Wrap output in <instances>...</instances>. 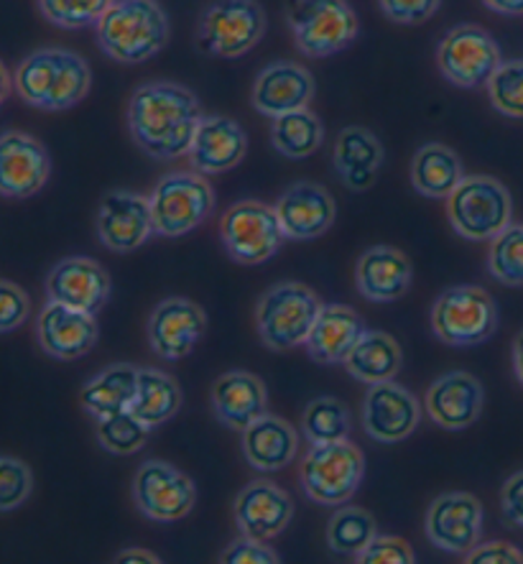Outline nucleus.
Wrapping results in <instances>:
<instances>
[{
	"mask_svg": "<svg viewBox=\"0 0 523 564\" xmlns=\"http://www.w3.org/2000/svg\"><path fill=\"white\" fill-rule=\"evenodd\" d=\"M248 154L246 128L228 116H205L189 149V166L213 176L236 169Z\"/></svg>",
	"mask_w": 523,
	"mask_h": 564,
	"instance_id": "a878e982",
	"label": "nucleus"
},
{
	"mask_svg": "<svg viewBox=\"0 0 523 564\" xmlns=\"http://www.w3.org/2000/svg\"><path fill=\"white\" fill-rule=\"evenodd\" d=\"M468 564H523V552L511 542L478 544L462 557Z\"/></svg>",
	"mask_w": 523,
	"mask_h": 564,
	"instance_id": "de8ad7c7",
	"label": "nucleus"
},
{
	"mask_svg": "<svg viewBox=\"0 0 523 564\" xmlns=\"http://www.w3.org/2000/svg\"><path fill=\"white\" fill-rule=\"evenodd\" d=\"M52 176L50 151L34 135L6 131L0 135V192L6 199H29Z\"/></svg>",
	"mask_w": 523,
	"mask_h": 564,
	"instance_id": "a211bd4d",
	"label": "nucleus"
},
{
	"mask_svg": "<svg viewBox=\"0 0 523 564\" xmlns=\"http://www.w3.org/2000/svg\"><path fill=\"white\" fill-rule=\"evenodd\" d=\"M366 333V319L348 304H325L304 348L319 366H345Z\"/></svg>",
	"mask_w": 523,
	"mask_h": 564,
	"instance_id": "cd10ccee",
	"label": "nucleus"
},
{
	"mask_svg": "<svg viewBox=\"0 0 523 564\" xmlns=\"http://www.w3.org/2000/svg\"><path fill=\"white\" fill-rule=\"evenodd\" d=\"M116 562H133V564H161V557L149 550H139V546H131V550H123L116 557Z\"/></svg>",
	"mask_w": 523,
	"mask_h": 564,
	"instance_id": "3c124183",
	"label": "nucleus"
},
{
	"mask_svg": "<svg viewBox=\"0 0 523 564\" xmlns=\"http://www.w3.org/2000/svg\"><path fill=\"white\" fill-rule=\"evenodd\" d=\"M273 207H276L286 240H294V243L322 238L327 230H333L337 217L335 197L322 184L307 180L288 184Z\"/></svg>",
	"mask_w": 523,
	"mask_h": 564,
	"instance_id": "412c9836",
	"label": "nucleus"
},
{
	"mask_svg": "<svg viewBox=\"0 0 523 564\" xmlns=\"http://www.w3.org/2000/svg\"><path fill=\"white\" fill-rule=\"evenodd\" d=\"M243 434V455L246 463L259 473H279L292 465L299 455V437L286 419L263 414L259 422H253Z\"/></svg>",
	"mask_w": 523,
	"mask_h": 564,
	"instance_id": "c756f323",
	"label": "nucleus"
},
{
	"mask_svg": "<svg viewBox=\"0 0 523 564\" xmlns=\"http://www.w3.org/2000/svg\"><path fill=\"white\" fill-rule=\"evenodd\" d=\"M414 284L412 261L393 246H373L358 258L356 286L363 300L393 304L404 300Z\"/></svg>",
	"mask_w": 523,
	"mask_h": 564,
	"instance_id": "bb28decb",
	"label": "nucleus"
},
{
	"mask_svg": "<svg viewBox=\"0 0 523 564\" xmlns=\"http://www.w3.org/2000/svg\"><path fill=\"white\" fill-rule=\"evenodd\" d=\"M401 366H404V350H401L396 337L383 333V329H368L360 337L356 350L350 352V358L345 360L348 373L366 386L393 381Z\"/></svg>",
	"mask_w": 523,
	"mask_h": 564,
	"instance_id": "2f4dec72",
	"label": "nucleus"
},
{
	"mask_svg": "<svg viewBox=\"0 0 523 564\" xmlns=\"http://www.w3.org/2000/svg\"><path fill=\"white\" fill-rule=\"evenodd\" d=\"M503 521L513 529H523V470L505 478L501 488Z\"/></svg>",
	"mask_w": 523,
	"mask_h": 564,
	"instance_id": "09e8293b",
	"label": "nucleus"
},
{
	"mask_svg": "<svg viewBox=\"0 0 523 564\" xmlns=\"http://www.w3.org/2000/svg\"><path fill=\"white\" fill-rule=\"evenodd\" d=\"M422 404L406 386L385 381L368 386L363 399V426L368 437L381 445H396L412 437L422 424Z\"/></svg>",
	"mask_w": 523,
	"mask_h": 564,
	"instance_id": "f3484780",
	"label": "nucleus"
},
{
	"mask_svg": "<svg viewBox=\"0 0 523 564\" xmlns=\"http://www.w3.org/2000/svg\"><path fill=\"white\" fill-rule=\"evenodd\" d=\"M141 368L133 362H110L83 386L79 401L95 422L102 416L131 411L139 393Z\"/></svg>",
	"mask_w": 523,
	"mask_h": 564,
	"instance_id": "7c9ffc66",
	"label": "nucleus"
},
{
	"mask_svg": "<svg viewBox=\"0 0 523 564\" xmlns=\"http://www.w3.org/2000/svg\"><path fill=\"white\" fill-rule=\"evenodd\" d=\"M15 95L36 110H72L87 98L92 87V72L85 56L62 46L23 56L13 72Z\"/></svg>",
	"mask_w": 523,
	"mask_h": 564,
	"instance_id": "f03ea898",
	"label": "nucleus"
},
{
	"mask_svg": "<svg viewBox=\"0 0 523 564\" xmlns=\"http://www.w3.org/2000/svg\"><path fill=\"white\" fill-rule=\"evenodd\" d=\"M325 141V126L317 112L309 108L286 112V116L273 118L271 126V147L276 149V154L302 161L312 154H317Z\"/></svg>",
	"mask_w": 523,
	"mask_h": 564,
	"instance_id": "f704fd0d",
	"label": "nucleus"
},
{
	"mask_svg": "<svg viewBox=\"0 0 523 564\" xmlns=\"http://www.w3.org/2000/svg\"><path fill=\"white\" fill-rule=\"evenodd\" d=\"M95 230L102 248L112 253H133L156 236L149 197L133 189H110L100 199Z\"/></svg>",
	"mask_w": 523,
	"mask_h": 564,
	"instance_id": "2eb2a0df",
	"label": "nucleus"
},
{
	"mask_svg": "<svg viewBox=\"0 0 523 564\" xmlns=\"http://www.w3.org/2000/svg\"><path fill=\"white\" fill-rule=\"evenodd\" d=\"M34 490L31 467L13 455L0 457V511L11 513L29 501Z\"/></svg>",
	"mask_w": 523,
	"mask_h": 564,
	"instance_id": "79ce46f5",
	"label": "nucleus"
},
{
	"mask_svg": "<svg viewBox=\"0 0 523 564\" xmlns=\"http://www.w3.org/2000/svg\"><path fill=\"white\" fill-rule=\"evenodd\" d=\"M462 180V159L445 143H424L414 154L412 184L422 197L447 199Z\"/></svg>",
	"mask_w": 523,
	"mask_h": 564,
	"instance_id": "473e14b6",
	"label": "nucleus"
},
{
	"mask_svg": "<svg viewBox=\"0 0 523 564\" xmlns=\"http://www.w3.org/2000/svg\"><path fill=\"white\" fill-rule=\"evenodd\" d=\"M238 531L246 536L271 542L284 534L294 519V501L284 488L273 480H251L240 490L236 503H232Z\"/></svg>",
	"mask_w": 523,
	"mask_h": 564,
	"instance_id": "5701e85b",
	"label": "nucleus"
},
{
	"mask_svg": "<svg viewBox=\"0 0 523 564\" xmlns=\"http://www.w3.org/2000/svg\"><path fill=\"white\" fill-rule=\"evenodd\" d=\"M182 404L184 397L174 376L164 373L161 368H141L139 393H135L131 411L149 430L172 422L179 414Z\"/></svg>",
	"mask_w": 523,
	"mask_h": 564,
	"instance_id": "72a5a7b5",
	"label": "nucleus"
},
{
	"mask_svg": "<svg viewBox=\"0 0 523 564\" xmlns=\"http://www.w3.org/2000/svg\"><path fill=\"white\" fill-rule=\"evenodd\" d=\"M156 236L182 238L205 225L215 213V189L205 174L172 172L154 184L149 195Z\"/></svg>",
	"mask_w": 523,
	"mask_h": 564,
	"instance_id": "9d476101",
	"label": "nucleus"
},
{
	"mask_svg": "<svg viewBox=\"0 0 523 564\" xmlns=\"http://www.w3.org/2000/svg\"><path fill=\"white\" fill-rule=\"evenodd\" d=\"M488 273L498 284L523 289V223H511L501 236L490 240Z\"/></svg>",
	"mask_w": 523,
	"mask_h": 564,
	"instance_id": "4c0bfd02",
	"label": "nucleus"
},
{
	"mask_svg": "<svg viewBox=\"0 0 523 564\" xmlns=\"http://www.w3.org/2000/svg\"><path fill=\"white\" fill-rule=\"evenodd\" d=\"M325 302L302 281H279L255 304V333L271 352H288L307 343Z\"/></svg>",
	"mask_w": 523,
	"mask_h": 564,
	"instance_id": "20e7f679",
	"label": "nucleus"
},
{
	"mask_svg": "<svg viewBox=\"0 0 523 564\" xmlns=\"http://www.w3.org/2000/svg\"><path fill=\"white\" fill-rule=\"evenodd\" d=\"M352 419L348 406L335 397L312 399L302 414V437L309 445H327V442L350 440Z\"/></svg>",
	"mask_w": 523,
	"mask_h": 564,
	"instance_id": "e433bc0d",
	"label": "nucleus"
},
{
	"mask_svg": "<svg viewBox=\"0 0 523 564\" xmlns=\"http://www.w3.org/2000/svg\"><path fill=\"white\" fill-rule=\"evenodd\" d=\"M385 19L399 26H418L439 11L442 0H378Z\"/></svg>",
	"mask_w": 523,
	"mask_h": 564,
	"instance_id": "49530a36",
	"label": "nucleus"
},
{
	"mask_svg": "<svg viewBox=\"0 0 523 564\" xmlns=\"http://www.w3.org/2000/svg\"><path fill=\"white\" fill-rule=\"evenodd\" d=\"M378 534L373 513L360 506L345 503L333 513L327 523V546L340 557H358Z\"/></svg>",
	"mask_w": 523,
	"mask_h": 564,
	"instance_id": "c9c22d12",
	"label": "nucleus"
},
{
	"mask_svg": "<svg viewBox=\"0 0 523 564\" xmlns=\"http://www.w3.org/2000/svg\"><path fill=\"white\" fill-rule=\"evenodd\" d=\"M317 93L314 77L299 62H271L259 72L253 83V108L265 118H281L286 112L309 108Z\"/></svg>",
	"mask_w": 523,
	"mask_h": 564,
	"instance_id": "b1692460",
	"label": "nucleus"
},
{
	"mask_svg": "<svg viewBox=\"0 0 523 564\" xmlns=\"http://www.w3.org/2000/svg\"><path fill=\"white\" fill-rule=\"evenodd\" d=\"M112 281L105 265L87 256H69L52 265L46 276V296L50 302L98 314L110 302Z\"/></svg>",
	"mask_w": 523,
	"mask_h": 564,
	"instance_id": "aec40b11",
	"label": "nucleus"
},
{
	"mask_svg": "<svg viewBox=\"0 0 523 564\" xmlns=\"http://www.w3.org/2000/svg\"><path fill=\"white\" fill-rule=\"evenodd\" d=\"M151 430L133 411L98 419V445L110 455H135L149 445Z\"/></svg>",
	"mask_w": 523,
	"mask_h": 564,
	"instance_id": "58836bf2",
	"label": "nucleus"
},
{
	"mask_svg": "<svg viewBox=\"0 0 523 564\" xmlns=\"http://www.w3.org/2000/svg\"><path fill=\"white\" fill-rule=\"evenodd\" d=\"M203 118L205 112L197 95L168 79L135 87L126 110L133 143L154 161L187 156Z\"/></svg>",
	"mask_w": 523,
	"mask_h": 564,
	"instance_id": "f257e3e1",
	"label": "nucleus"
},
{
	"mask_svg": "<svg viewBox=\"0 0 523 564\" xmlns=\"http://www.w3.org/2000/svg\"><path fill=\"white\" fill-rule=\"evenodd\" d=\"M213 414L232 432H246L263 414H269V391L259 376L248 370H228L209 391Z\"/></svg>",
	"mask_w": 523,
	"mask_h": 564,
	"instance_id": "393cba45",
	"label": "nucleus"
},
{
	"mask_svg": "<svg viewBox=\"0 0 523 564\" xmlns=\"http://www.w3.org/2000/svg\"><path fill=\"white\" fill-rule=\"evenodd\" d=\"M358 564H414V550L406 539L391 534H375L363 552L356 557Z\"/></svg>",
	"mask_w": 523,
	"mask_h": 564,
	"instance_id": "37998d69",
	"label": "nucleus"
},
{
	"mask_svg": "<svg viewBox=\"0 0 523 564\" xmlns=\"http://www.w3.org/2000/svg\"><path fill=\"white\" fill-rule=\"evenodd\" d=\"M366 475V457L350 440L312 445L299 463V486L309 501L340 509L358 494Z\"/></svg>",
	"mask_w": 523,
	"mask_h": 564,
	"instance_id": "0eeeda50",
	"label": "nucleus"
},
{
	"mask_svg": "<svg viewBox=\"0 0 523 564\" xmlns=\"http://www.w3.org/2000/svg\"><path fill=\"white\" fill-rule=\"evenodd\" d=\"M207 333V314L197 302L168 296L149 314L146 337L161 360L176 362L195 352Z\"/></svg>",
	"mask_w": 523,
	"mask_h": 564,
	"instance_id": "dca6fc26",
	"label": "nucleus"
},
{
	"mask_svg": "<svg viewBox=\"0 0 523 564\" xmlns=\"http://www.w3.org/2000/svg\"><path fill=\"white\" fill-rule=\"evenodd\" d=\"M429 419L447 432H462L478 422L486 409V389L468 370H449L429 386L424 397Z\"/></svg>",
	"mask_w": 523,
	"mask_h": 564,
	"instance_id": "4be33fe9",
	"label": "nucleus"
},
{
	"mask_svg": "<svg viewBox=\"0 0 523 564\" xmlns=\"http://www.w3.org/2000/svg\"><path fill=\"white\" fill-rule=\"evenodd\" d=\"M486 527V509L472 494L449 490L429 503L424 519V534L439 552L465 557L480 544Z\"/></svg>",
	"mask_w": 523,
	"mask_h": 564,
	"instance_id": "4468645a",
	"label": "nucleus"
},
{
	"mask_svg": "<svg viewBox=\"0 0 523 564\" xmlns=\"http://www.w3.org/2000/svg\"><path fill=\"white\" fill-rule=\"evenodd\" d=\"M131 496L143 519L174 523L195 509L197 486L187 473L172 463L143 460L133 475Z\"/></svg>",
	"mask_w": 523,
	"mask_h": 564,
	"instance_id": "ddd939ff",
	"label": "nucleus"
},
{
	"mask_svg": "<svg viewBox=\"0 0 523 564\" xmlns=\"http://www.w3.org/2000/svg\"><path fill=\"white\" fill-rule=\"evenodd\" d=\"M95 34L105 56L135 67L164 52L172 23L159 0H112L95 26Z\"/></svg>",
	"mask_w": 523,
	"mask_h": 564,
	"instance_id": "7ed1b4c3",
	"label": "nucleus"
},
{
	"mask_svg": "<svg viewBox=\"0 0 523 564\" xmlns=\"http://www.w3.org/2000/svg\"><path fill=\"white\" fill-rule=\"evenodd\" d=\"M39 13L44 15L52 26L77 31L87 26H98L105 11L112 0H36Z\"/></svg>",
	"mask_w": 523,
	"mask_h": 564,
	"instance_id": "ea45409f",
	"label": "nucleus"
},
{
	"mask_svg": "<svg viewBox=\"0 0 523 564\" xmlns=\"http://www.w3.org/2000/svg\"><path fill=\"white\" fill-rule=\"evenodd\" d=\"M488 98L490 105L505 118L523 120V56L521 59L501 62L495 75L490 77Z\"/></svg>",
	"mask_w": 523,
	"mask_h": 564,
	"instance_id": "a19ab883",
	"label": "nucleus"
},
{
	"mask_svg": "<svg viewBox=\"0 0 523 564\" xmlns=\"http://www.w3.org/2000/svg\"><path fill=\"white\" fill-rule=\"evenodd\" d=\"M36 340L50 358L72 362L92 352L100 340V327L90 312L46 302L36 319Z\"/></svg>",
	"mask_w": 523,
	"mask_h": 564,
	"instance_id": "6ab92c4d",
	"label": "nucleus"
},
{
	"mask_svg": "<svg viewBox=\"0 0 523 564\" xmlns=\"http://www.w3.org/2000/svg\"><path fill=\"white\" fill-rule=\"evenodd\" d=\"M31 314V300L19 284L3 279L0 281V333L11 335L19 329Z\"/></svg>",
	"mask_w": 523,
	"mask_h": 564,
	"instance_id": "c03bdc74",
	"label": "nucleus"
},
{
	"mask_svg": "<svg viewBox=\"0 0 523 564\" xmlns=\"http://www.w3.org/2000/svg\"><path fill=\"white\" fill-rule=\"evenodd\" d=\"M501 62V46L478 23H457L442 36L437 46L442 77L460 90L486 87Z\"/></svg>",
	"mask_w": 523,
	"mask_h": 564,
	"instance_id": "f8f14e48",
	"label": "nucleus"
},
{
	"mask_svg": "<svg viewBox=\"0 0 523 564\" xmlns=\"http://www.w3.org/2000/svg\"><path fill=\"white\" fill-rule=\"evenodd\" d=\"M447 220L470 243H490L513 223V197L495 176H465L447 197Z\"/></svg>",
	"mask_w": 523,
	"mask_h": 564,
	"instance_id": "423d86ee",
	"label": "nucleus"
},
{
	"mask_svg": "<svg viewBox=\"0 0 523 564\" xmlns=\"http://www.w3.org/2000/svg\"><path fill=\"white\" fill-rule=\"evenodd\" d=\"M385 161L383 143L363 126H348L337 135L333 164L340 182L350 192H366L375 184Z\"/></svg>",
	"mask_w": 523,
	"mask_h": 564,
	"instance_id": "c85d7f7f",
	"label": "nucleus"
},
{
	"mask_svg": "<svg viewBox=\"0 0 523 564\" xmlns=\"http://www.w3.org/2000/svg\"><path fill=\"white\" fill-rule=\"evenodd\" d=\"M488 11L498 15H505V19H519L523 15V0H480Z\"/></svg>",
	"mask_w": 523,
	"mask_h": 564,
	"instance_id": "8fccbe9b",
	"label": "nucleus"
},
{
	"mask_svg": "<svg viewBox=\"0 0 523 564\" xmlns=\"http://www.w3.org/2000/svg\"><path fill=\"white\" fill-rule=\"evenodd\" d=\"M498 329V304L482 286H449L432 304V333L449 348H475Z\"/></svg>",
	"mask_w": 523,
	"mask_h": 564,
	"instance_id": "1a4fd4ad",
	"label": "nucleus"
},
{
	"mask_svg": "<svg viewBox=\"0 0 523 564\" xmlns=\"http://www.w3.org/2000/svg\"><path fill=\"white\" fill-rule=\"evenodd\" d=\"M269 19L259 0H213L199 15L197 50L217 59H238L261 44Z\"/></svg>",
	"mask_w": 523,
	"mask_h": 564,
	"instance_id": "6e6552de",
	"label": "nucleus"
},
{
	"mask_svg": "<svg viewBox=\"0 0 523 564\" xmlns=\"http://www.w3.org/2000/svg\"><path fill=\"white\" fill-rule=\"evenodd\" d=\"M220 240L236 263L261 265L281 251L286 232L281 228L276 207L261 199H238L225 209Z\"/></svg>",
	"mask_w": 523,
	"mask_h": 564,
	"instance_id": "9b49d317",
	"label": "nucleus"
},
{
	"mask_svg": "<svg viewBox=\"0 0 523 564\" xmlns=\"http://www.w3.org/2000/svg\"><path fill=\"white\" fill-rule=\"evenodd\" d=\"M222 564H279L281 557L276 554V550H271L263 539L255 536H246L240 534L238 539L225 546L220 560Z\"/></svg>",
	"mask_w": 523,
	"mask_h": 564,
	"instance_id": "a18cd8bd",
	"label": "nucleus"
},
{
	"mask_svg": "<svg viewBox=\"0 0 523 564\" xmlns=\"http://www.w3.org/2000/svg\"><path fill=\"white\" fill-rule=\"evenodd\" d=\"M286 26L307 59H327L356 44L360 19L348 0H286Z\"/></svg>",
	"mask_w": 523,
	"mask_h": 564,
	"instance_id": "39448f33",
	"label": "nucleus"
},
{
	"mask_svg": "<svg viewBox=\"0 0 523 564\" xmlns=\"http://www.w3.org/2000/svg\"><path fill=\"white\" fill-rule=\"evenodd\" d=\"M513 376L523 389V329L513 337Z\"/></svg>",
	"mask_w": 523,
	"mask_h": 564,
	"instance_id": "603ef678",
	"label": "nucleus"
}]
</instances>
